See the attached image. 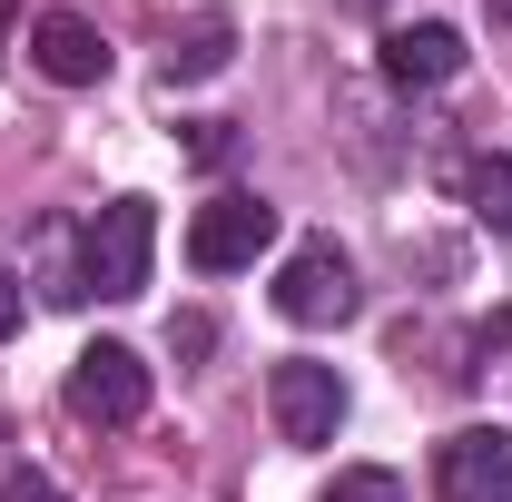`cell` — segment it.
<instances>
[{
	"label": "cell",
	"mask_w": 512,
	"mask_h": 502,
	"mask_svg": "<svg viewBox=\"0 0 512 502\" xmlns=\"http://www.w3.org/2000/svg\"><path fill=\"white\" fill-rule=\"evenodd\" d=\"M148 256H158V207L148 197H109L89 217V237H79V286L119 306V296L148 286Z\"/></svg>",
	"instance_id": "1"
},
{
	"label": "cell",
	"mask_w": 512,
	"mask_h": 502,
	"mask_svg": "<svg viewBox=\"0 0 512 502\" xmlns=\"http://www.w3.org/2000/svg\"><path fill=\"white\" fill-rule=\"evenodd\" d=\"M276 247V207L247 188H227V197H207L188 217V266L197 276H237V266H256V256Z\"/></svg>",
	"instance_id": "2"
},
{
	"label": "cell",
	"mask_w": 512,
	"mask_h": 502,
	"mask_svg": "<svg viewBox=\"0 0 512 502\" xmlns=\"http://www.w3.org/2000/svg\"><path fill=\"white\" fill-rule=\"evenodd\" d=\"M355 306H365L355 296V256L335 247V237H306V247L276 266V315L286 325H345Z\"/></svg>",
	"instance_id": "3"
},
{
	"label": "cell",
	"mask_w": 512,
	"mask_h": 502,
	"mask_svg": "<svg viewBox=\"0 0 512 502\" xmlns=\"http://www.w3.org/2000/svg\"><path fill=\"white\" fill-rule=\"evenodd\" d=\"M69 414H79V424H109V434L138 424V414H148V365H138L128 345H89V355L69 365Z\"/></svg>",
	"instance_id": "4"
},
{
	"label": "cell",
	"mask_w": 512,
	"mask_h": 502,
	"mask_svg": "<svg viewBox=\"0 0 512 502\" xmlns=\"http://www.w3.org/2000/svg\"><path fill=\"white\" fill-rule=\"evenodd\" d=\"M266 404H276V434L316 453V443H335V424H345V375L296 355V365H276V375H266Z\"/></svg>",
	"instance_id": "5"
},
{
	"label": "cell",
	"mask_w": 512,
	"mask_h": 502,
	"mask_svg": "<svg viewBox=\"0 0 512 502\" xmlns=\"http://www.w3.org/2000/svg\"><path fill=\"white\" fill-rule=\"evenodd\" d=\"M434 493L444 502H512V434L503 424H473L434 453Z\"/></svg>",
	"instance_id": "6"
},
{
	"label": "cell",
	"mask_w": 512,
	"mask_h": 502,
	"mask_svg": "<svg viewBox=\"0 0 512 502\" xmlns=\"http://www.w3.org/2000/svg\"><path fill=\"white\" fill-rule=\"evenodd\" d=\"M30 60H40V79H60V89H99L109 79V40L79 10H40L30 20Z\"/></svg>",
	"instance_id": "7"
},
{
	"label": "cell",
	"mask_w": 512,
	"mask_h": 502,
	"mask_svg": "<svg viewBox=\"0 0 512 502\" xmlns=\"http://www.w3.org/2000/svg\"><path fill=\"white\" fill-rule=\"evenodd\" d=\"M384 79H394V89H444V79H463V30H453V20H404V30H384Z\"/></svg>",
	"instance_id": "8"
},
{
	"label": "cell",
	"mask_w": 512,
	"mask_h": 502,
	"mask_svg": "<svg viewBox=\"0 0 512 502\" xmlns=\"http://www.w3.org/2000/svg\"><path fill=\"white\" fill-rule=\"evenodd\" d=\"M227 60H237V20H227V10H197L188 30L168 40V60H158V79H168V89H188V79H217Z\"/></svg>",
	"instance_id": "9"
},
{
	"label": "cell",
	"mask_w": 512,
	"mask_h": 502,
	"mask_svg": "<svg viewBox=\"0 0 512 502\" xmlns=\"http://www.w3.org/2000/svg\"><path fill=\"white\" fill-rule=\"evenodd\" d=\"M473 217H483L493 237H512V158H483V168H473Z\"/></svg>",
	"instance_id": "10"
},
{
	"label": "cell",
	"mask_w": 512,
	"mask_h": 502,
	"mask_svg": "<svg viewBox=\"0 0 512 502\" xmlns=\"http://www.w3.org/2000/svg\"><path fill=\"white\" fill-rule=\"evenodd\" d=\"M325 502H404V483H394L384 463H345V473L325 483Z\"/></svg>",
	"instance_id": "11"
},
{
	"label": "cell",
	"mask_w": 512,
	"mask_h": 502,
	"mask_svg": "<svg viewBox=\"0 0 512 502\" xmlns=\"http://www.w3.org/2000/svg\"><path fill=\"white\" fill-rule=\"evenodd\" d=\"M0 502H69V493L50 483V473H30V463H20V473H0Z\"/></svg>",
	"instance_id": "12"
},
{
	"label": "cell",
	"mask_w": 512,
	"mask_h": 502,
	"mask_svg": "<svg viewBox=\"0 0 512 502\" xmlns=\"http://www.w3.org/2000/svg\"><path fill=\"white\" fill-rule=\"evenodd\" d=\"M168 345H178V355H207V345H217V325H207V315H178V325H168Z\"/></svg>",
	"instance_id": "13"
},
{
	"label": "cell",
	"mask_w": 512,
	"mask_h": 502,
	"mask_svg": "<svg viewBox=\"0 0 512 502\" xmlns=\"http://www.w3.org/2000/svg\"><path fill=\"white\" fill-rule=\"evenodd\" d=\"M10 335H20V276L0 266V345H10Z\"/></svg>",
	"instance_id": "14"
},
{
	"label": "cell",
	"mask_w": 512,
	"mask_h": 502,
	"mask_svg": "<svg viewBox=\"0 0 512 502\" xmlns=\"http://www.w3.org/2000/svg\"><path fill=\"white\" fill-rule=\"evenodd\" d=\"M0 434H10V424H0Z\"/></svg>",
	"instance_id": "15"
}]
</instances>
